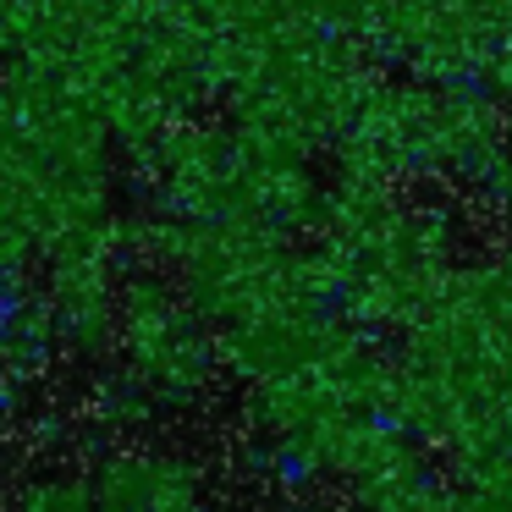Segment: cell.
<instances>
[{
  "mask_svg": "<svg viewBox=\"0 0 512 512\" xmlns=\"http://www.w3.org/2000/svg\"><path fill=\"white\" fill-rule=\"evenodd\" d=\"M270 479H276L281 490H314V457L281 441L276 452H270Z\"/></svg>",
  "mask_w": 512,
  "mask_h": 512,
  "instance_id": "cell-1",
  "label": "cell"
}]
</instances>
